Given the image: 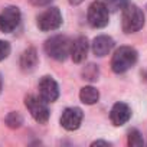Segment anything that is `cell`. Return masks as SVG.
I'll return each mask as SVG.
<instances>
[{
    "mask_svg": "<svg viewBox=\"0 0 147 147\" xmlns=\"http://www.w3.org/2000/svg\"><path fill=\"white\" fill-rule=\"evenodd\" d=\"M38 62H39L38 51L35 48H28L22 52L19 65H20V69L23 72H32L38 66Z\"/></svg>",
    "mask_w": 147,
    "mask_h": 147,
    "instance_id": "13",
    "label": "cell"
},
{
    "mask_svg": "<svg viewBox=\"0 0 147 147\" xmlns=\"http://www.w3.org/2000/svg\"><path fill=\"white\" fill-rule=\"evenodd\" d=\"M38 90H39V97L43 101H46L48 104L56 101L59 97V87H58L56 81L49 75H45L40 78Z\"/></svg>",
    "mask_w": 147,
    "mask_h": 147,
    "instance_id": "8",
    "label": "cell"
},
{
    "mask_svg": "<svg viewBox=\"0 0 147 147\" xmlns=\"http://www.w3.org/2000/svg\"><path fill=\"white\" fill-rule=\"evenodd\" d=\"M131 118V110L124 102H115L110 111V120L114 125H124Z\"/></svg>",
    "mask_w": 147,
    "mask_h": 147,
    "instance_id": "10",
    "label": "cell"
},
{
    "mask_svg": "<svg viewBox=\"0 0 147 147\" xmlns=\"http://www.w3.org/2000/svg\"><path fill=\"white\" fill-rule=\"evenodd\" d=\"M91 146H111V143L104 141V140H97V141H94Z\"/></svg>",
    "mask_w": 147,
    "mask_h": 147,
    "instance_id": "21",
    "label": "cell"
},
{
    "mask_svg": "<svg viewBox=\"0 0 147 147\" xmlns=\"http://www.w3.org/2000/svg\"><path fill=\"white\" fill-rule=\"evenodd\" d=\"M10 55V43L6 40H0V61L6 59Z\"/></svg>",
    "mask_w": 147,
    "mask_h": 147,
    "instance_id": "19",
    "label": "cell"
},
{
    "mask_svg": "<svg viewBox=\"0 0 147 147\" xmlns=\"http://www.w3.org/2000/svg\"><path fill=\"white\" fill-rule=\"evenodd\" d=\"M38 28L42 32H52L61 28L62 25V13L58 7H48L38 16Z\"/></svg>",
    "mask_w": 147,
    "mask_h": 147,
    "instance_id": "6",
    "label": "cell"
},
{
    "mask_svg": "<svg viewBox=\"0 0 147 147\" xmlns=\"http://www.w3.org/2000/svg\"><path fill=\"white\" fill-rule=\"evenodd\" d=\"M98 77H100V69H98V66L94 65V63H90V65H87V66L82 69V78L87 80V81L94 82V81L98 80Z\"/></svg>",
    "mask_w": 147,
    "mask_h": 147,
    "instance_id": "15",
    "label": "cell"
},
{
    "mask_svg": "<svg viewBox=\"0 0 147 147\" xmlns=\"http://www.w3.org/2000/svg\"><path fill=\"white\" fill-rule=\"evenodd\" d=\"M2 90H3V80H2V75H0V94H2Z\"/></svg>",
    "mask_w": 147,
    "mask_h": 147,
    "instance_id": "23",
    "label": "cell"
},
{
    "mask_svg": "<svg viewBox=\"0 0 147 147\" xmlns=\"http://www.w3.org/2000/svg\"><path fill=\"white\" fill-rule=\"evenodd\" d=\"M138 53L131 46H120L111 59V69L115 74H124L127 72L134 63L137 62Z\"/></svg>",
    "mask_w": 147,
    "mask_h": 147,
    "instance_id": "1",
    "label": "cell"
},
{
    "mask_svg": "<svg viewBox=\"0 0 147 147\" xmlns=\"http://www.w3.org/2000/svg\"><path fill=\"white\" fill-rule=\"evenodd\" d=\"M25 105L28 108V111L30 113V115L33 117V120L39 124H46L49 120V108H48V102L43 101L40 97L36 95H26L25 97Z\"/></svg>",
    "mask_w": 147,
    "mask_h": 147,
    "instance_id": "5",
    "label": "cell"
},
{
    "mask_svg": "<svg viewBox=\"0 0 147 147\" xmlns=\"http://www.w3.org/2000/svg\"><path fill=\"white\" fill-rule=\"evenodd\" d=\"M114 48V39L107 36V35H101V36H97L94 40H92V52L95 56H105L108 55Z\"/></svg>",
    "mask_w": 147,
    "mask_h": 147,
    "instance_id": "12",
    "label": "cell"
},
{
    "mask_svg": "<svg viewBox=\"0 0 147 147\" xmlns=\"http://www.w3.org/2000/svg\"><path fill=\"white\" fill-rule=\"evenodd\" d=\"M45 52L55 61H65L71 53V40L65 35H55L46 39L45 42Z\"/></svg>",
    "mask_w": 147,
    "mask_h": 147,
    "instance_id": "2",
    "label": "cell"
},
{
    "mask_svg": "<svg viewBox=\"0 0 147 147\" xmlns=\"http://www.w3.org/2000/svg\"><path fill=\"white\" fill-rule=\"evenodd\" d=\"M82 118H84V113L81 108L69 107V108H65L61 115V125L68 131L78 130L82 123Z\"/></svg>",
    "mask_w": 147,
    "mask_h": 147,
    "instance_id": "9",
    "label": "cell"
},
{
    "mask_svg": "<svg viewBox=\"0 0 147 147\" xmlns=\"http://www.w3.org/2000/svg\"><path fill=\"white\" fill-rule=\"evenodd\" d=\"M123 30L124 33H134L138 32L143 26H144V15L143 10L136 6L128 3L124 9H123Z\"/></svg>",
    "mask_w": 147,
    "mask_h": 147,
    "instance_id": "3",
    "label": "cell"
},
{
    "mask_svg": "<svg viewBox=\"0 0 147 147\" xmlns=\"http://www.w3.org/2000/svg\"><path fill=\"white\" fill-rule=\"evenodd\" d=\"M20 10L16 6H7L0 12V32L12 33L20 25Z\"/></svg>",
    "mask_w": 147,
    "mask_h": 147,
    "instance_id": "7",
    "label": "cell"
},
{
    "mask_svg": "<svg viewBox=\"0 0 147 147\" xmlns=\"http://www.w3.org/2000/svg\"><path fill=\"white\" fill-rule=\"evenodd\" d=\"M68 2H69L71 5H74V6H77V5H81L84 0H68Z\"/></svg>",
    "mask_w": 147,
    "mask_h": 147,
    "instance_id": "22",
    "label": "cell"
},
{
    "mask_svg": "<svg viewBox=\"0 0 147 147\" xmlns=\"http://www.w3.org/2000/svg\"><path fill=\"white\" fill-rule=\"evenodd\" d=\"M144 144V140H143V136L140 134L138 130L133 128L128 131V146L131 147H141Z\"/></svg>",
    "mask_w": 147,
    "mask_h": 147,
    "instance_id": "17",
    "label": "cell"
},
{
    "mask_svg": "<svg viewBox=\"0 0 147 147\" xmlns=\"http://www.w3.org/2000/svg\"><path fill=\"white\" fill-rule=\"evenodd\" d=\"M53 2V0H30V3L33 6H38V7H42V6H48Z\"/></svg>",
    "mask_w": 147,
    "mask_h": 147,
    "instance_id": "20",
    "label": "cell"
},
{
    "mask_svg": "<svg viewBox=\"0 0 147 147\" xmlns=\"http://www.w3.org/2000/svg\"><path fill=\"white\" fill-rule=\"evenodd\" d=\"M87 19H88L90 26L94 28V29L105 28L108 25V20H110V10L107 9L104 2L95 0V2H92L88 7Z\"/></svg>",
    "mask_w": 147,
    "mask_h": 147,
    "instance_id": "4",
    "label": "cell"
},
{
    "mask_svg": "<svg viewBox=\"0 0 147 147\" xmlns=\"http://www.w3.org/2000/svg\"><path fill=\"white\" fill-rule=\"evenodd\" d=\"M104 3L110 12H118L123 10L130 2L128 0H104Z\"/></svg>",
    "mask_w": 147,
    "mask_h": 147,
    "instance_id": "18",
    "label": "cell"
},
{
    "mask_svg": "<svg viewBox=\"0 0 147 147\" xmlns=\"http://www.w3.org/2000/svg\"><path fill=\"white\" fill-rule=\"evenodd\" d=\"M88 49H90V43H88V39L85 36H80L77 38L74 42H71V58L74 62H82L85 61L87 55H88Z\"/></svg>",
    "mask_w": 147,
    "mask_h": 147,
    "instance_id": "11",
    "label": "cell"
},
{
    "mask_svg": "<svg viewBox=\"0 0 147 147\" xmlns=\"http://www.w3.org/2000/svg\"><path fill=\"white\" fill-rule=\"evenodd\" d=\"M5 121H6V125L7 127H10V128H19L23 124V117L18 111H12V113H9L6 115Z\"/></svg>",
    "mask_w": 147,
    "mask_h": 147,
    "instance_id": "16",
    "label": "cell"
},
{
    "mask_svg": "<svg viewBox=\"0 0 147 147\" xmlns=\"http://www.w3.org/2000/svg\"><path fill=\"white\" fill-rule=\"evenodd\" d=\"M80 100H81L84 104H87V105H92V104L98 102V100H100V92H98L97 88H94V87H91V85L84 87V88H81V91H80Z\"/></svg>",
    "mask_w": 147,
    "mask_h": 147,
    "instance_id": "14",
    "label": "cell"
}]
</instances>
